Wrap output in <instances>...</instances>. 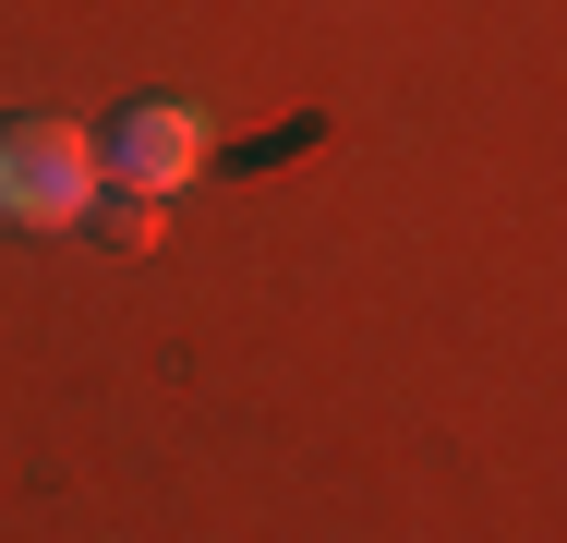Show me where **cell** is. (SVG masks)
I'll list each match as a JSON object with an SVG mask.
<instances>
[{
	"label": "cell",
	"instance_id": "1",
	"mask_svg": "<svg viewBox=\"0 0 567 543\" xmlns=\"http://www.w3.org/2000/svg\"><path fill=\"white\" fill-rule=\"evenodd\" d=\"M97 217V145L73 121H0V229H85Z\"/></svg>",
	"mask_w": 567,
	"mask_h": 543
},
{
	"label": "cell",
	"instance_id": "2",
	"mask_svg": "<svg viewBox=\"0 0 567 543\" xmlns=\"http://www.w3.org/2000/svg\"><path fill=\"white\" fill-rule=\"evenodd\" d=\"M206 170V109L182 98H133L110 121V182H145V194H182Z\"/></svg>",
	"mask_w": 567,
	"mask_h": 543
},
{
	"label": "cell",
	"instance_id": "3",
	"mask_svg": "<svg viewBox=\"0 0 567 543\" xmlns=\"http://www.w3.org/2000/svg\"><path fill=\"white\" fill-rule=\"evenodd\" d=\"M85 229H110L121 254H145V242L169 229V194H145V182H110V194H97V217H85Z\"/></svg>",
	"mask_w": 567,
	"mask_h": 543
}]
</instances>
